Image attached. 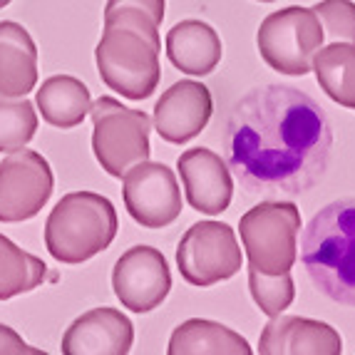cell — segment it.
Segmentation results:
<instances>
[{"label": "cell", "mask_w": 355, "mask_h": 355, "mask_svg": "<svg viewBox=\"0 0 355 355\" xmlns=\"http://www.w3.org/2000/svg\"><path fill=\"white\" fill-rule=\"evenodd\" d=\"M259 3H273V0H259Z\"/></svg>", "instance_id": "obj_27"}, {"label": "cell", "mask_w": 355, "mask_h": 355, "mask_svg": "<svg viewBox=\"0 0 355 355\" xmlns=\"http://www.w3.org/2000/svg\"><path fill=\"white\" fill-rule=\"evenodd\" d=\"M224 149L229 169L249 194L298 196L326 174L333 127L311 95L266 85L231 107Z\"/></svg>", "instance_id": "obj_1"}, {"label": "cell", "mask_w": 355, "mask_h": 355, "mask_svg": "<svg viewBox=\"0 0 355 355\" xmlns=\"http://www.w3.org/2000/svg\"><path fill=\"white\" fill-rule=\"evenodd\" d=\"M315 80L320 89L340 107L355 110V45L333 42L313 58Z\"/></svg>", "instance_id": "obj_20"}, {"label": "cell", "mask_w": 355, "mask_h": 355, "mask_svg": "<svg viewBox=\"0 0 355 355\" xmlns=\"http://www.w3.org/2000/svg\"><path fill=\"white\" fill-rule=\"evenodd\" d=\"M0 355H42V350L30 348L10 326L0 323Z\"/></svg>", "instance_id": "obj_25"}, {"label": "cell", "mask_w": 355, "mask_h": 355, "mask_svg": "<svg viewBox=\"0 0 355 355\" xmlns=\"http://www.w3.org/2000/svg\"><path fill=\"white\" fill-rule=\"evenodd\" d=\"M243 256L236 234L221 221H199L187 229L177 246V266L182 279L196 288L229 281L241 271Z\"/></svg>", "instance_id": "obj_8"}, {"label": "cell", "mask_w": 355, "mask_h": 355, "mask_svg": "<svg viewBox=\"0 0 355 355\" xmlns=\"http://www.w3.org/2000/svg\"><path fill=\"white\" fill-rule=\"evenodd\" d=\"M301 259L323 296L355 306V196L331 202L311 219L303 231Z\"/></svg>", "instance_id": "obj_3"}, {"label": "cell", "mask_w": 355, "mask_h": 355, "mask_svg": "<svg viewBox=\"0 0 355 355\" xmlns=\"http://www.w3.org/2000/svg\"><path fill=\"white\" fill-rule=\"evenodd\" d=\"M117 211L95 191H72L55 204L45 221V246L60 263H85L110 249L117 236Z\"/></svg>", "instance_id": "obj_4"}, {"label": "cell", "mask_w": 355, "mask_h": 355, "mask_svg": "<svg viewBox=\"0 0 355 355\" xmlns=\"http://www.w3.org/2000/svg\"><path fill=\"white\" fill-rule=\"evenodd\" d=\"M249 268L266 276L288 273L298 256L301 211L293 202H261L239 221Z\"/></svg>", "instance_id": "obj_6"}, {"label": "cell", "mask_w": 355, "mask_h": 355, "mask_svg": "<svg viewBox=\"0 0 355 355\" xmlns=\"http://www.w3.org/2000/svg\"><path fill=\"white\" fill-rule=\"evenodd\" d=\"M37 85V45L20 23H0V95L25 97Z\"/></svg>", "instance_id": "obj_17"}, {"label": "cell", "mask_w": 355, "mask_h": 355, "mask_svg": "<svg viewBox=\"0 0 355 355\" xmlns=\"http://www.w3.org/2000/svg\"><path fill=\"white\" fill-rule=\"evenodd\" d=\"M112 288L119 303L135 313L159 308L172 291V271L159 249L132 246L119 256L112 271Z\"/></svg>", "instance_id": "obj_11"}, {"label": "cell", "mask_w": 355, "mask_h": 355, "mask_svg": "<svg viewBox=\"0 0 355 355\" xmlns=\"http://www.w3.org/2000/svg\"><path fill=\"white\" fill-rule=\"evenodd\" d=\"M177 172L187 191V202L194 211L216 216L229 209L234 199V179L226 162L216 152L207 147L187 149L179 154Z\"/></svg>", "instance_id": "obj_13"}, {"label": "cell", "mask_w": 355, "mask_h": 355, "mask_svg": "<svg viewBox=\"0 0 355 355\" xmlns=\"http://www.w3.org/2000/svg\"><path fill=\"white\" fill-rule=\"evenodd\" d=\"M35 107L50 127L72 130V127L83 125L85 117L89 114L92 97L83 80L72 75H53L37 89Z\"/></svg>", "instance_id": "obj_18"}, {"label": "cell", "mask_w": 355, "mask_h": 355, "mask_svg": "<svg viewBox=\"0 0 355 355\" xmlns=\"http://www.w3.org/2000/svg\"><path fill=\"white\" fill-rule=\"evenodd\" d=\"M214 100L207 85L179 80L154 105V130L169 144L191 142L209 125Z\"/></svg>", "instance_id": "obj_12"}, {"label": "cell", "mask_w": 355, "mask_h": 355, "mask_svg": "<svg viewBox=\"0 0 355 355\" xmlns=\"http://www.w3.org/2000/svg\"><path fill=\"white\" fill-rule=\"evenodd\" d=\"M166 0H107L95 48L102 83L127 100H147L162 80L159 25Z\"/></svg>", "instance_id": "obj_2"}, {"label": "cell", "mask_w": 355, "mask_h": 355, "mask_svg": "<svg viewBox=\"0 0 355 355\" xmlns=\"http://www.w3.org/2000/svg\"><path fill=\"white\" fill-rule=\"evenodd\" d=\"M169 355H251L249 340L236 331L204 318H189L174 328Z\"/></svg>", "instance_id": "obj_19"}, {"label": "cell", "mask_w": 355, "mask_h": 355, "mask_svg": "<svg viewBox=\"0 0 355 355\" xmlns=\"http://www.w3.org/2000/svg\"><path fill=\"white\" fill-rule=\"evenodd\" d=\"M125 207L144 229H164L182 214V189L177 174L162 162H139L125 174Z\"/></svg>", "instance_id": "obj_10"}, {"label": "cell", "mask_w": 355, "mask_h": 355, "mask_svg": "<svg viewBox=\"0 0 355 355\" xmlns=\"http://www.w3.org/2000/svg\"><path fill=\"white\" fill-rule=\"evenodd\" d=\"M224 55L219 33L204 20H182L166 33V58L187 75H209Z\"/></svg>", "instance_id": "obj_16"}, {"label": "cell", "mask_w": 355, "mask_h": 355, "mask_svg": "<svg viewBox=\"0 0 355 355\" xmlns=\"http://www.w3.org/2000/svg\"><path fill=\"white\" fill-rule=\"evenodd\" d=\"M48 279V266L42 259L28 254L0 234V301L35 291Z\"/></svg>", "instance_id": "obj_21"}, {"label": "cell", "mask_w": 355, "mask_h": 355, "mask_svg": "<svg viewBox=\"0 0 355 355\" xmlns=\"http://www.w3.org/2000/svg\"><path fill=\"white\" fill-rule=\"evenodd\" d=\"M92 114V152L110 177L122 179L132 166L152 154V119L142 110L125 107L114 97H100L89 107Z\"/></svg>", "instance_id": "obj_5"}, {"label": "cell", "mask_w": 355, "mask_h": 355, "mask_svg": "<svg viewBox=\"0 0 355 355\" xmlns=\"http://www.w3.org/2000/svg\"><path fill=\"white\" fill-rule=\"evenodd\" d=\"M6 6H10V0H0V10H3Z\"/></svg>", "instance_id": "obj_26"}, {"label": "cell", "mask_w": 355, "mask_h": 355, "mask_svg": "<svg viewBox=\"0 0 355 355\" xmlns=\"http://www.w3.org/2000/svg\"><path fill=\"white\" fill-rule=\"evenodd\" d=\"M323 25L313 8L288 6L261 20L256 45L271 70L303 77L313 70V58L323 48Z\"/></svg>", "instance_id": "obj_7"}, {"label": "cell", "mask_w": 355, "mask_h": 355, "mask_svg": "<svg viewBox=\"0 0 355 355\" xmlns=\"http://www.w3.org/2000/svg\"><path fill=\"white\" fill-rule=\"evenodd\" d=\"M135 343V326L117 308H92L62 336L65 355H127Z\"/></svg>", "instance_id": "obj_15"}, {"label": "cell", "mask_w": 355, "mask_h": 355, "mask_svg": "<svg viewBox=\"0 0 355 355\" xmlns=\"http://www.w3.org/2000/svg\"><path fill=\"white\" fill-rule=\"evenodd\" d=\"M249 291L254 303L261 308V313H266L268 318L284 313L296 298V286H293L291 271L281 273V276H266V273L249 268Z\"/></svg>", "instance_id": "obj_23"}, {"label": "cell", "mask_w": 355, "mask_h": 355, "mask_svg": "<svg viewBox=\"0 0 355 355\" xmlns=\"http://www.w3.org/2000/svg\"><path fill=\"white\" fill-rule=\"evenodd\" d=\"M55 187L50 162L33 149H15L0 162V221L18 224L42 211Z\"/></svg>", "instance_id": "obj_9"}, {"label": "cell", "mask_w": 355, "mask_h": 355, "mask_svg": "<svg viewBox=\"0 0 355 355\" xmlns=\"http://www.w3.org/2000/svg\"><path fill=\"white\" fill-rule=\"evenodd\" d=\"M323 37L331 42H350L355 45V3L353 0H320L313 6Z\"/></svg>", "instance_id": "obj_24"}, {"label": "cell", "mask_w": 355, "mask_h": 355, "mask_svg": "<svg viewBox=\"0 0 355 355\" xmlns=\"http://www.w3.org/2000/svg\"><path fill=\"white\" fill-rule=\"evenodd\" d=\"M37 112L25 97L0 95V152H15L35 137Z\"/></svg>", "instance_id": "obj_22"}, {"label": "cell", "mask_w": 355, "mask_h": 355, "mask_svg": "<svg viewBox=\"0 0 355 355\" xmlns=\"http://www.w3.org/2000/svg\"><path fill=\"white\" fill-rule=\"evenodd\" d=\"M261 355H340L343 338L323 320L273 315L259 338Z\"/></svg>", "instance_id": "obj_14"}]
</instances>
